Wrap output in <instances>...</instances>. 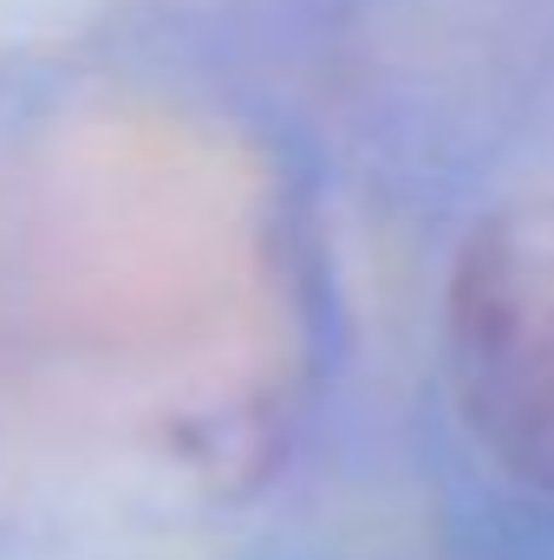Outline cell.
<instances>
[{"mask_svg": "<svg viewBox=\"0 0 554 560\" xmlns=\"http://www.w3.org/2000/svg\"><path fill=\"white\" fill-rule=\"evenodd\" d=\"M450 378L483 443L554 489V202L496 215L450 275Z\"/></svg>", "mask_w": 554, "mask_h": 560, "instance_id": "6da1fadb", "label": "cell"}]
</instances>
